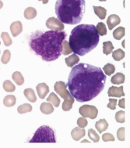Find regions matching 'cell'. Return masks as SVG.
I'll list each match as a JSON object with an SVG mask.
<instances>
[{
    "label": "cell",
    "mask_w": 130,
    "mask_h": 148,
    "mask_svg": "<svg viewBox=\"0 0 130 148\" xmlns=\"http://www.w3.org/2000/svg\"><path fill=\"white\" fill-rule=\"evenodd\" d=\"M107 75L100 67L79 64L72 67L66 86L78 102H87L98 97L104 89Z\"/></svg>",
    "instance_id": "obj_1"
},
{
    "label": "cell",
    "mask_w": 130,
    "mask_h": 148,
    "mask_svg": "<svg viewBox=\"0 0 130 148\" xmlns=\"http://www.w3.org/2000/svg\"><path fill=\"white\" fill-rule=\"evenodd\" d=\"M66 35V33L62 31H37L30 36L29 46L31 51L41 57L43 60L54 61L61 56L62 43Z\"/></svg>",
    "instance_id": "obj_2"
},
{
    "label": "cell",
    "mask_w": 130,
    "mask_h": 148,
    "mask_svg": "<svg viewBox=\"0 0 130 148\" xmlns=\"http://www.w3.org/2000/svg\"><path fill=\"white\" fill-rule=\"evenodd\" d=\"M100 37L93 24H80L74 27L69 36V44L72 51L84 56L98 45Z\"/></svg>",
    "instance_id": "obj_3"
},
{
    "label": "cell",
    "mask_w": 130,
    "mask_h": 148,
    "mask_svg": "<svg viewBox=\"0 0 130 148\" xmlns=\"http://www.w3.org/2000/svg\"><path fill=\"white\" fill-rule=\"evenodd\" d=\"M85 0H57L56 14L63 24H79L85 13Z\"/></svg>",
    "instance_id": "obj_4"
},
{
    "label": "cell",
    "mask_w": 130,
    "mask_h": 148,
    "mask_svg": "<svg viewBox=\"0 0 130 148\" xmlns=\"http://www.w3.org/2000/svg\"><path fill=\"white\" fill-rule=\"evenodd\" d=\"M55 131L48 125H42L37 129L30 143H56Z\"/></svg>",
    "instance_id": "obj_5"
},
{
    "label": "cell",
    "mask_w": 130,
    "mask_h": 148,
    "mask_svg": "<svg viewBox=\"0 0 130 148\" xmlns=\"http://www.w3.org/2000/svg\"><path fill=\"white\" fill-rule=\"evenodd\" d=\"M55 91L57 94L60 96L64 100H75L73 97L70 94L68 90L66 89V84L63 82H57L55 84Z\"/></svg>",
    "instance_id": "obj_6"
},
{
    "label": "cell",
    "mask_w": 130,
    "mask_h": 148,
    "mask_svg": "<svg viewBox=\"0 0 130 148\" xmlns=\"http://www.w3.org/2000/svg\"><path fill=\"white\" fill-rule=\"evenodd\" d=\"M80 114L84 118L95 119L98 114V110L96 107L92 105H83L80 108Z\"/></svg>",
    "instance_id": "obj_7"
},
{
    "label": "cell",
    "mask_w": 130,
    "mask_h": 148,
    "mask_svg": "<svg viewBox=\"0 0 130 148\" xmlns=\"http://www.w3.org/2000/svg\"><path fill=\"white\" fill-rule=\"evenodd\" d=\"M46 26L49 29L56 32H61L64 30V24L58 19L55 17H50L46 21Z\"/></svg>",
    "instance_id": "obj_8"
},
{
    "label": "cell",
    "mask_w": 130,
    "mask_h": 148,
    "mask_svg": "<svg viewBox=\"0 0 130 148\" xmlns=\"http://www.w3.org/2000/svg\"><path fill=\"white\" fill-rule=\"evenodd\" d=\"M108 94L109 97H122L125 96L124 91H123V87H115V86H112L110 87L108 91Z\"/></svg>",
    "instance_id": "obj_9"
},
{
    "label": "cell",
    "mask_w": 130,
    "mask_h": 148,
    "mask_svg": "<svg viewBox=\"0 0 130 148\" xmlns=\"http://www.w3.org/2000/svg\"><path fill=\"white\" fill-rule=\"evenodd\" d=\"M36 89H37V94L41 99H45L49 92V87L45 83L38 84L36 87Z\"/></svg>",
    "instance_id": "obj_10"
},
{
    "label": "cell",
    "mask_w": 130,
    "mask_h": 148,
    "mask_svg": "<svg viewBox=\"0 0 130 148\" xmlns=\"http://www.w3.org/2000/svg\"><path fill=\"white\" fill-rule=\"evenodd\" d=\"M10 32L14 37H16L23 32V25L20 21H15L10 25Z\"/></svg>",
    "instance_id": "obj_11"
},
{
    "label": "cell",
    "mask_w": 130,
    "mask_h": 148,
    "mask_svg": "<svg viewBox=\"0 0 130 148\" xmlns=\"http://www.w3.org/2000/svg\"><path fill=\"white\" fill-rule=\"evenodd\" d=\"M121 19L118 16H117L115 14H112L108 16V18L107 20V24L108 26V28L110 30H112L116 25L120 24Z\"/></svg>",
    "instance_id": "obj_12"
},
{
    "label": "cell",
    "mask_w": 130,
    "mask_h": 148,
    "mask_svg": "<svg viewBox=\"0 0 130 148\" xmlns=\"http://www.w3.org/2000/svg\"><path fill=\"white\" fill-rule=\"evenodd\" d=\"M85 130L80 127H77L72 130L71 132V136L72 139L76 141H79L81 138L85 136Z\"/></svg>",
    "instance_id": "obj_13"
},
{
    "label": "cell",
    "mask_w": 130,
    "mask_h": 148,
    "mask_svg": "<svg viewBox=\"0 0 130 148\" xmlns=\"http://www.w3.org/2000/svg\"><path fill=\"white\" fill-rule=\"evenodd\" d=\"M65 61H66V64L68 67H72L75 64H77V63H79L80 61V57L77 56L76 53H73L71 56L66 57L65 59Z\"/></svg>",
    "instance_id": "obj_14"
},
{
    "label": "cell",
    "mask_w": 130,
    "mask_h": 148,
    "mask_svg": "<svg viewBox=\"0 0 130 148\" xmlns=\"http://www.w3.org/2000/svg\"><path fill=\"white\" fill-rule=\"evenodd\" d=\"M112 84L114 85H120V84L124 83L125 82V75L122 73H116L111 79Z\"/></svg>",
    "instance_id": "obj_15"
},
{
    "label": "cell",
    "mask_w": 130,
    "mask_h": 148,
    "mask_svg": "<svg viewBox=\"0 0 130 148\" xmlns=\"http://www.w3.org/2000/svg\"><path fill=\"white\" fill-rule=\"evenodd\" d=\"M41 111L45 114H50L54 111V108L49 103H42L40 107Z\"/></svg>",
    "instance_id": "obj_16"
},
{
    "label": "cell",
    "mask_w": 130,
    "mask_h": 148,
    "mask_svg": "<svg viewBox=\"0 0 130 148\" xmlns=\"http://www.w3.org/2000/svg\"><path fill=\"white\" fill-rule=\"evenodd\" d=\"M95 127L96 129H98V131L101 133V132H104L105 130H107V129L108 128V123L107 122L105 119H101L100 121L96 122Z\"/></svg>",
    "instance_id": "obj_17"
},
{
    "label": "cell",
    "mask_w": 130,
    "mask_h": 148,
    "mask_svg": "<svg viewBox=\"0 0 130 148\" xmlns=\"http://www.w3.org/2000/svg\"><path fill=\"white\" fill-rule=\"evenodd\" d=\"M24 96L26 97L27 100H29L30 102L35 103L37 101V97L35 93V91L32 89H26L24 92Z\"/></svg>",
    "instance_id": "obj_18"
},
{
    "label": "cell",
    "mask_w": 130,
    "mask_h": 148,
    "mask_svg": "<svg viewBox=\"0 0 130 148\" xmlns=\"http://www.w3.org/2000/svg\"><path fill=\"white\" fill-rule=\"evenodd\" d=\"M93 10L97 16H98L101 20H104L106 17L107 10L101 6H93Z\"/></svg>",
    "instance_id": "obj_19"
},
{
    "label": "cell",
    "mask_w": 130,
    "mask_h": 148,
    "mask_svg": "<svg viewBox=\"0 0 130 148\" xmlns=\"http://www.w3.org/2000/svg\"><path fill=\"white\" fill-rule=\"evenodd\" d=\"M36 16H37V10L33 7H28L24 11V16L26 19H34Z\"/></svg>",
    "instance_id": "obj_20"
},
{
    "label": "cell",
    "mask_w": 130,
    "mask_h": 148,
    "mask_svg": "<svg viewBox=\"0 0 130 148\" xmlns=\"http://www.w3.org/2000/svg\"><path fill=\"white\" fill-rule=\"evenodd\" d=\"M16 97L14 95H8L4 98L3 100V103L5 107H13L16 104Z\"/></svg>",
    "instance_id": "obj_21"
},
{
    "label": "cell",
    "mask_w": 130,
    "mask_h": 148,
    "mask_svg": "<svg viewBox=\"0 0 130 148\" xmlns=\"http://www.w3.org/2000/svg\"><path fill=\"white\" fill-rule=\"evenodd\" d=\"M47 101L48 103H51L52 105H54V107L56 108H58L59 104H60V100L58 99V97L56 96V94H55L54 92H51L49 97H48L47 99Z\"/></svg>",
    "instance_id": "obj_22"
},
{
    "label": "cell",
    "mask_w": 130,
    "mask_h": 148,
    "mask_svg": "<svg viewBox=\"0 0 130 148\" xmlns=\"http://www.w3.org/2000/svg\"><path fill=\"white\" fill-rule=\"evenodd\" d=\"M13 80L16 83V85L18 86H22L24 83V78L23 75H21V73L19 71H16L12 75Z\"/></svg>",
    "instance_id": "obj_23"
},
{
    "label": "cell",
    "mask_w": 130,
    "mask_h": 148,
    "mask_svg": "<svg viewBox=\"0 0 130 148\" xmlns=\"http://www.w3.org/2000/svg\"><path fill=\"white\" fill-rule=\"evenodd\" d=\"M114 49V46L112 45V43L110 41L104 42L103 43V53L105 55H109L112 53V51Z\"/></svg>",
    "instance_id": "obj_24"
},
{
    "label": "cell",
    "mask_w": 130,
    "mask_h": 148,
    "mask_svg": "<svg viewBox=\"0 0 130 148\" xmlns=\"http://www.w3.org/2000/svg\"><path fill=\"white\" fill-rule=\"evenodd\" d=\"M125 35V27H119L113 32V37L117 40H120Z\"/></svg>",
    "instance_id": "obj_25"
},
{
    "label": "cell",
    "mask_w": 130,
    "mask_h": 148,
    "mask_svg": "<svg viewBox=\"0 0 130 148\" xmlns=\"http://www.w3.org/2000/svg\"><path fill=\"white\" fill-rule=\"evenodd\" d=\"M112 57H113L114 60L120 61L121 60H122L125 57V52L121 49H117V50L112 53Z\"/></svg>",
    "instance_id": "obj_26"
},
{
    "label": "cell",
    "mask_w": 130,
    "mask_h": 148,
    "mask_svg": "<svg viewBox=\"0 0 130 148\" xmlns=\"http://www.w3.org/2000/svg\"><path fill=\"white\" fill-rule=\"evenodd\" d=\"M32 110V106L30 105L29 103H24L23 105L19 106L17 108V111L20 114H25L30 112Z\"/></svg>",
    "instance_id": "obj_27"
},
{
    "label": "cell",
    "mask_w": 130,
    "mask_h": 148,
    "mask_svg": "<svg viewBox=\"0 0 130 148\" xmlns=\"http://www.w3.org/2000/svg\"><path fill=\"white\" fill-rule=\"evenodd\" d=\"M62 53L63 55H68L72 53V49L69 46V42L66 40H63L62 43Z\"/></svg>",
    "instance_id": "obj_28"
},
{
    "label": "cell",
    "mask_w": 130,
    "mask_h": 148,
    "mask_svg": "<svg viewBox=\"0 0 130 148\" xmlns=\"http://www.w3.org/2000/svg\"><path fill=\"white\" fill-rule=\"evenodd\" d=\"M3 89H4L5 91L8 92H13L15 91L16 87H15V86L10 81L6 80L3 83Z\"/></svg>",
    "instance_id": "obj_29"
},
{
    "label": "cell",
    "mask_w": 130,
    "mask_h": 148,
    "mask_svg": "<svg viewBox=\"0 0 130 148\" xmlns=\"http://www.w3.org/2000/svg\"><path fill=\"white\" fill-rule=\"evenodd\" d=\"M97 31H98V33L99 35L101 36H104V35H107V28L105 24L102 23V22H99L98 25H97Z\"/></svg>",
    "instance_id": "obj_30"
},
{
    "label": "cell",
    "mask_w": 130,
    "mask_h": 148,
    "mask_svg": "<svg viewBox=\"0 0 130 148\" xmlns=\"http://www.w3.org/2000/svg\"><path fill=\"white\" fill-rule=\"evenodd\" d=\"M104 72L105 73L106 75H112V74L115 71V67L112 64H107L104 67Z\"/></svg>",
    "instance_id": "obj_31"
},
{
    "label": "cell",
    "mask_w": 130,
    "mask_h": 148,
    "mask_svg": "<svg viewBox=\"0 0 130 148\" xmlns=\"http://www.w3.org/2000/svg\"><path fill=\"white\" fill-rule=\"evenodd\" d=\"M88 136H89V138H90V140H92L93 142H94V143L99 142V140H100L99 135L93 129H90L88 130Z\"/></svg>",
    "instance_id": "obj_32"
},
{
    "label": "cell",
    "mask_w": 130,
    "mask_h": 148,
    "mask_svg": "<svg viewBox=\"0 0 130 148\" xmlns=\"http://www.w3.org/2000/svg\"><path fill=\"white\" fill-rule=\"evenodd\" d=\"M1 38H3V42L5 44V46H9L12 45V39L9 37V35L7 32H3L1 34Z\"/></svg>",
    "instance_id": "obj_33"
},
{
    "label": "cell",
    "mask_w": 130,
    "mask_h": 148,
    "mask_svg": "<svg viewBox=\"0 0 130 148\" xmlns=\"http://www.w3.org/2000/svg\"><path fill=\"white\" fill-rule=\"evenodd\" d=\"M74 101L75 100H65V101L62 103V110H65V111H69V110H71Z\"/></svg>",
    "instance_id": "obj_34"
},
{
    "label": "cell",
    "mask_w": 130,
    "mask_h": 148,
    "mask_svg": "<svg viewBox=\"0 0 130 148\" xmlns=\"http://www.w3.org/2000/svg\"><path fill=\"white\" fill-rule=\"evenodd\" d=\"M10 57H11V53L9 50L8 49H6L4 51L3 53V57H2V59H1V61L3 64H8L9 61L10 60Z\"/></svg>",
    "instance_id": "obj_35"
},
{
    "label": "cell",
    "mask_w": 130,
    "mask_h": 148,
    "mask_svg": "<svg viewBox=\"0 0 130 148\" xmlns=\"http://www.w3.org/2000/svg\"><path fill=\"white\" fill-rule=\"evenodd\" d=\"M115 120L118 123H123L125 122V111L120 110L115 114Z\"/></svg>",
    "instance_id": "obj_36"
},
{
    "label": "cell",
    "mask_w": 130,
    "mask_h": 148,
    "mask_svg": "<svg viewBox=\"0 0 130 148\" xmlns=\"http://www.w3.org/2000/svg\"><path fill=\"white\" fill-rule=\"evenodd\" d=\"M117 137L120 141L125 140V128H120L117 132Z\"/></svg>",
    "instance_id": "obj_37"
},
{
    "label": "cell",
    "mask_w": 130,
    "mask_h": 148,
    "mask_svg": "<svg viewBox=\"0 0 130 148\" xmlns=\"http://www.w3.org/2000/svg\"><path fill=\"white\" fill-rule=\"evenodd\" d=\"M87 120L86 118H84V117H83V118H79V119L77 120V125H79L80 128L83 129V128H85V127L87 125Z\"/></svg>",
    "instance_id": "obj_38"
},
{
    "label": "cell",
    "mask_w": 130,
    "mask_h": 148,
    "mask_svg": "<svg viewBox=\"0 0 130 148\" xmlns=\"http://www.w3.org/2000/svg\"><path fill=\"white\" fill-rule=\"evenodd\" d=\"M102 140L104 142H108V141H114V136L111 133H104L102 136Z\"/></svg>",
    "instance_id": "obj_39"
},
{
    "label": "cell",
    "mask_w": 130,
    "mask_h": 148,
    "mask_svg": "<svg viewBox=\"0 0 130 148\" xmlns=\"http://www.w3.org/2000/svg\"><path fill=\"white\" fill-rule=\"evenodd\" d=\"M116 104H117V100L116 99H110L109 100V103L108 104V108L112 109V110H114L116 108Z\"/></svg>",
    "instance_id": "obj_40"
},
{
    "label": "cell",
    "mask_w": 130,
    "mask_h": 148,
    "mask_svg": "<svg viewBox=\"0 0 130 148\" xmlns=\"http://www.w3.org/2000/svg\"><path fill=\"white\" fill-rule=\"evenodd\" d=\"M125 99H121L118 102V106L121 108H125Z\"/></svg>",
    "instance_id": "obj_41"
},
{
    "label": "cell",
    "mask_w": 130,
    "mask_h": 148,
    "mask_svg": "<svg viewBox=\"0 0 130 148\" xmlns=\"http://www.w3.org/2000/svg\"><path fill=\"white\" fill-rule=\"evenodd\" d=\"M39 1H41L44 4H47L48 3V0H39Z\"/></svg>",
    "instance_id": "obj_42"
},
{
    "label": "cell",
    "mask_w": 130,
    "mask_h": 148,
    "mask_svg": "<svg viewBox=\"0 0 130 148\" xmlns=\"http://www.w3.org/2000/svg\"><path fill=\"white\" fill-rule=\"evenodd\" d=\"M3 2H2V1H1V0H0V9L2 8V7H3Z\"/></svg>",
    "instance_id": "obj_43"
},
{
    "label": "cell",
    "mask_w": 130,
    "mask_h": 148,
    "mask_svg": "<svg viewBox=\"0 0 130 148\" xmlns=\"http://www.w3.org/2000/svg\"><path fill=\"white\" fill-rule=\"evenodd\" d=\"M124 43H125V41H123V42H122V45H123V46L125 47V45H124Z\"/></svg>",
    "instance_id": "obj_44"
},
{
    "label": "cell",
    "mask_w": 130,
    "mask_h": 148,
    "mask_svg": "<svg viewBox=\"0 0 130 148\" xmlns=\"http://www.w3.org/2000/svg\"><path fill=\"white\" fill-rule=\"evenodd\" d=\"M99 1H101V2H105L106 0H99Z\"/></svg>",
    "instance_id": "obj_45"
},
{
    "label": "cell",
    "mask_w": 130,
    "mask_h": 148,
    "mask_svg": "<svg viewBox=\"0 0 130 148\" xmlns=\"http://www.w3.org/2000/svg\"><path fill=\"white\" fill-rule=\"evenodd\" d=\"M0 45H1V42H0Z\"/></svg>",
    "instance_id": "obj_46"
}]
</instances>
